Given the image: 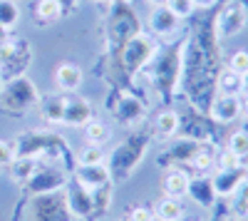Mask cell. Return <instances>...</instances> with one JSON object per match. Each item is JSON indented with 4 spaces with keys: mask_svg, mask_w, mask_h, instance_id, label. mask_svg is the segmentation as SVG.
Here are the masks:
<instances>
[{
    "mask_svg": "<svg viewBox=\"0 0 248 221\" xmlns=\"http://www.w3.org/2000/svg\"><path fill=\"white\" fill-rule=\"evenodd\" d=\"M223 67L221 40L214 32L211 17H201L186 28L181 55V82L176 102H189L201 112L209 110L216 97V77Z\"/></svg>",
    "mask_w": 248,
    "mask_h": 221,
    "instance_id": "6da1fadb",
    "label": "cell"
},
{
    "mask_svg": "<svg viewBox=\"0 0 248 221\" xmlns=\"http://www.w3.org/2000/svg\"><path fill=\"white\" fill-rule=\"evenodd\" d=\"M184 40L186 32L171 43H161L152 63L144 67L134 82L149 90L161 105H174L179 97V82H181V55H184Z\"/></svg>",
    "mask_w": 248,
    "mask_h": 221,
    "instance_id": "7a4b0ae2",
    "label": "cell"
},
{
    "mask_svg": "<svg viewBox=\"0 0 248 221\" xmlns=\"http://www.w3.org/2000/svg\"><path fill=\"white\" fill-rule=\"evenodd\" d=\"M15 157H32V159H45V162L60 164L72 174L77 159L70 147V142L62 134L50 132V129H28L20 132L13 142Z\"/></svg>",
    "mask_w": 248,
    "mask_h": 221,
    "instance_id": "3957f363",
    "label": "cell"
},
{
    "mask_svg": "<svg viewBox=\"0 0 248 221\" xmlns=\"http://www.w3.org/2000/svg\"><path fill=\"white\" fill-rule=\"evenodd\" d=\"M102 5V43L105 50L119 52L124 43L144 30L141 17L134 10L132 0H107Z\"/></svg>",
    "mask_w": 248,
    "mask_h": 221,
    "instance_id": "277c9868",
    "label": "cell"
},
{
    "mask_svg": "<svg viewBox=\"0 0 248 221\" xmlns=\"http://www.w3.org/2000/svg\"><path fill=\"white\" fill-rule=\"evenodd\" d=\"M149 147H152V137H149L147 127L132 129V134L107 154V169H109L112 182L114 184L129 182V179L137 174V169L141 167Z\"/></svg>",
    "mask_w": 248,
    "mask_h": 221,
    "instance_id": "5b68a950",
    "label": "cell"
},
{
    "mask_svg": "<svg viewBox=\"0 0 248 221\" xmlns=\"http://www.w3.org/2000/svg\"><path fill=\"white\" fill-rule=\"evenodd\" d=\"M149 95L144 87L134 90H119V87H107L105 92V110L107 114L119 122V127L127 129H139L147 122L149 114Z\"/></svg>",
    "mask_w": 248,
    "mask_h": 221,
    "instance_id": "8992f818",
    "label": "cell"
},
{
    "mask_svg": "<svg viewBox=\"0 0 248 221\" xmlns=\"http://www.w3.org/2000/svg\"><path fill=\"white\" fill-rule=\"evenodd\" d=\"M37 102H40V90L28 75L8 79L0 87V112L10 117H25L28 112L37 110Z\"/></svg>",
    "mask_w": 248,
    "mask_h": 221,
    "instance_id": "52a82bcc",
    "label": "cell"
},
{
    "mask_svg": "<svg viewBox=\"0 0 248 221\" xmlns=\"http://www.w3.org/2000/svg\"><path fill=\"white\" fill-rule=\"evenodd\" d=\"M211 25L221 43L241 35L248 25V0H218V10L211 15Z\"/></svg>",
    "mask_w": 248,
    "mask_h": 221,
    "instance_id": "ba28073f",
    "label": "cell"
},
{
    "mask_svg": "<svg viewBox=\"0 0 248 221\" xmlns=\"http://www.w3.org/2000/svg\"><path fill=\"white\" fill-rule=\"evenodd\" d=\"M176 112H179V134L176 137L218 144V125H214L206 112H201L199 107H194L189 102H181V107Z\"/></svg>",
    "mask_w": 248,
    "mask_h": 221,
    "instance_id": "9c48e42d",
    "label": "cell"
},
{
    "mask_svg": "<svg viewBox=\"0 0 248 221\" xmlns=\"http://www.w3.org/2000/svg\"><path fill=\"white\" fill-rule=\"evenodd\" d=\"M159 45H161L159 40L152 37L149 32H144V30L139 35H134L129 43H124V47L119 50V63L132 79L152 63V57L156 55Z\"/></svg>",
    "mask_w": 248,
    "mask_h": 221,
    "instance_id": "30bf717a",
    "label": "cell"
},
{
    "mask_svg": "<svg viewBox=\"0 0 248 221\" xmlns=\"http://www.w3.org/2000/svg\"><path fill=\"white\" fill-rule=\"evenodd\" d=\"M70 182V172L62 169L60 164L45 162L40 159L37 169L32 172V176L23 184V191L28 196H45V194H60L65 189V184Z\"/></svg>",
    "mask_w": 248,
    "mask_h": 221,
    "instance_id": "8fae6325",
    "label": "cell"
},
{
    "mask_svg": "<svg viewBox=\"0 0 248 221\" xmlns=\"http://www.w3.org/2000/svg\"><path fill=\"white\" fill-rule=\"evenodd\" d=\"M201 142H194V139H184V137H174L169 142H164V147L156 154V167L159 169H171V167H191V159L199 152Z\"/></svg>",
    "mask_w": 248,
    "mask_h": 221,
    "instance_id": "7c38bea8",
    "label": "cell"
},
{
    "mask_svg": "<svg viewBox=\"0 0 248 221\" xmlns=\"http://www.w3.org/2000/svg\"><path fill=\"white\" fill-rule=\"evenodd\" d=\"M32 60H35V47L30 45V40L28 37H13V50H10L5 63L0 65V82H8V79L28 75Z\"/></svg>",
    "mask_w": 248,
    "mask_h": 221,
    "instance_id": "4fadbf2b",
    "label": "cell"
},
{
    "mask_svg": "<svg viewBox=\"0 0 248 221\" xmlns=\"http://www.w3.org/2000/svg\"><path fill=\"white\" fill-rule=\"evenodd\" d=\"M147 25H149V35L156 37L159 43H171V40H176L186 32L184 20H179L167 5L152 8L149 17H147Z\"/></svg>",
    "mask_w": 248,
    "mask_h": 221,
    "instance_id": "5bb4252c",
    "label": "cell"
},
{
    "mask_svg": "<svg viewBox=\"0 0 248 221\" xmlns=\"http://www.w3.org/2000/svg\"><path fill=\"white\" fill-rule=\"evenodd\" d=\"M62 202H65L67 211L72 219L79 221H94V204H92V191L85 189L77 179L70 176V182L62 189Z\"/></svg>",
    "mask_w": 248,
    "mask_h": 221,
    "instance_id": "9a60e30c",
    "label": "cell"
},
{
    "mask_svg": "<svg viewBox=\"0 0 248 221\" xmlns=\"http://www.w3.org/2000/svg\"><path fill=\"white\" fill-rule=\"evenodd\" d=\"M30 221H72V216L60 194H45V196H32Z\"/></svg>",
    "mask_w": 248,
    "mask_h": 221,
    "instance_id": "2e32d148",
    "label": "cell"
},
{
    "mask_svg": "<svg viewBox=\"0 0 248 221\" xmlns=\"http://www.w3.org/2000/svg\"><path fill=\"white\" fill-rule=\"evenodd\" d=\"M94 117V107L87 97L82 95H67L65 99V114H62V127L82 129Z\"/></svg>",
    "mask_w": 248,
    "mask_h": 221,
    "instance_id": "e0dca14e",
    "label": "cell"
},
{
    "mask_svg": "<svg viewBox=\"0 0 248 221\" xmlns=\"http://www.w3.org/2000/svg\"><path fill=\"white\" fill-rule=\"evenodd\" d=\"M209 119L214 125H233L241 119V97H233V95H216L211 99L209 110H206Z\"/></svg>",
    "mask_w": 248,
    "mask_h": 221,
    "instance_id": "ac0fdd59",
    "label": "cell"
},
{
    "mask_svg": "<svg viewBox=\"0 0 248 221\" xmlns=\"http://www.w3.org/2000/svg\"><path fill=\"white\" fill-rule=\"evenodd\" d=\"M149 137H152V142H169V139H174L179 134V112L167 107V110H161L152 117V122L147 127Z\"/></svg>",
    "mask_w": 248,
    "mask_h": 221,
    "instance_id": "d6986e66",
    "label": "cell"
},
{
    "mask_svg": "<svg viewBox=\"0 0 248 221\" xmlns=\"http://www.w3.org/2000/svg\"><path fill=\"white\" fill-rule=\"evenodd\" d=\"M246 167L248 164L231 167V169H214V174H209L211 184H214V191H216L218 199H229L238 189V184L246 179Z\"/></svg>",
    "mask_w": 248,
    "mask_h": 221,
    "instance_id": "ffe728a7",
    "label": "cell"
},
{
    "mask_svg": "<svg viewBox=\"0 0 248 221\" xmlns=\"http://www.w3.org/2000/svg\"><path fill=\"white\" fill-rule=\"evenodd\" d=\"M52 79H55V87L57 92H65V95H75L82 82H85V72H82L79 65L70 63V60H65V63H60L52 72Z\"/></svg>",
    "mask_w": 248,
    "mask_h": 221,
    "instance_id": "44dd1931",
    "label": "cell"
},
{
    "mask_svg": "<svg viewBox=\"0 0 248 221\" xmlns=\"http://www.w3.org/2000/svg\"><path fill=\"white\" fill-rule=\"evenodd\" d=\"M72 179H77V182L85 187V189H99V187H105L112 182V176H109V169H107V162H102V164H75Z\"/></svg>",
    "mask_w": 248,
    "mask_h": 221,
    "instance_id": "7402d4cb",
    "label": "cell"
},
{
    "mask_svg": "<svg viewBox=\"0 0 248 221\" xmlns=\"http://www.w3.org/2000/svg\"><path fill=\"white\" fill-rule=\"evenodd\" d=\"M186 196L201 209L209 211L214 204H216V191H214V184H211V176L209 174H191L189 179V189H186Z\"/></svg>",
    "mask_w": 248,
    "mask_h": 221,
    "instance_id": "603a6c76",
    "label": "cell"
},
{
    "mask_svg": "<svg viewBox=\"0 0 248 221\" xmlns=\"http://www.w3.org/2000/svg\"><path fill=\"white\" fill-rule=\"evenodd\" d=\"M65 92H47V95H40V102H37V112L43 117V122L57 127L62 125V114H65Z\"/></svg>",
    "mask_w": 248,
    "mask_h": 221,
    "instance_id": "cb8c5ba5",
    "label": "cell"
},
{
    "mask_svg": "<svg viewBox=\"0 0 248 221\" xmlns=\"http://www.w3.org/2000/svg\"><path fill=\"white\" fill-rule=\"evenodd\" d=\"M189 179L191 174L186 172L184 167H171L167 169L161 179V191L164 196H171V199H184L186 196V189H189Z\"/></svg>",
    "mask_w": 248,
    "mask_h": 221,
    "instance_id": "d4e9b609",
    "label": "cell"
},
{
    "mask_svg": "<svg viewBox=\"0 0 248 221\" xmlns=\"http://www.w3.org/2000/svg\"><path fill=\"white\" fill-rule=\"evenodd\" d=\"M30 13H32V23H35L37 28L55 25L57 20L62 17V10H60V5H57V0H35L32 8H30Z\"/></svg>",
    "mask_w": 248,
    "mask_h": 221,
    "instance_id": "484cf974",
    "label": "cell"
},
{
    "mask_svg": "<svg viewBox=\"0 0 248 221\" xmlns=\"http://www.w3.org/2000/svg\"><path fill=\"white\" fill-rule=\"evenodd\" d=\"M216 154H218V144L214 142H201L199 144V152L194 154L191 159V172L194 174H211L214 167H216Z\"/></svg>",
    "mask_w": 248,
    "mask_h": 221,
    "instance_id": "4316f807",
    "label": "cell"
},
{
    "mask_svg": "<svg viewBox=\"0 0 248 221\" xmlns=\"http://www.w3.org/2000/svg\"><path fill=\"white\" fill-rule=\"evenodd\" d=\"M82 134H85V142H87V144L105 147L109 139H112V127H109V122L99 119V114H94L90 122L82 127Z\"/></svg>",
    "mask_w": 248,
    "mask_h": 221,
    "instance_id": "83f0119b",
    "label": "cell"
},
{
    "mask_svg": "<svg viewBox=\"0 0 248 221\" xmlns=\"http://www.w3.org/2000/svg\"><path fill=\"white\" fill-rule=\"evenodd\" d=\"M156 221H181L186 214H184V204L181 199H171V196H161L156 199V204L152 206Z\"/></svg>",
    "mask_w": 248,
    "mask_h": 221,
    "instance_id": "f1b7e54d",
    "label": "cell"
},
{
    "mask_svg": "<svg viewBox=\"0 0 248 221\" xmlns=\"http://www.w3.org/2000/svg\"><path fill=\"white\" fill-rule=\"evenodd\" d=\"M243 90H246L243 77L236 75L233 70H229V67L223 65L221 72H218V77H216V95H233V97H241Z\"/></svg>",
    "mask_w": 248,
    "mask_h": 221,
    "instance_id": "f546056e",
    "label": "cell"
},
{
    "mask_svg": "<svg viewBox=\"0 0 248 221\" xmlns=\"http://www.w3.org/2000/svg\"><path fill=\"white\" fill-rule=\"evenodd\" d=\"M37 162H40V159H32V157H15L10 162V167H8L10 182L17 184V187H23L28 179L32 176V172L37 169Z\"/></svg>",
    "mask_w": 248,
    "mask_h": 221,
    "instance_id": "4dcf8cb0",
    "label": "cell"
},
{
    "mask_svg": "<svg viewBox=\"0 0 248 221\" xmlns=\"http://www.w3.org/2000/svg\"><path fill=\"white\" fill-rule=\"evenodd\" d=\"M114 182L99 187V189H92V204H94V221L105 219L112 209V202H114Z\"/></svg>",
    "mask_w": 248,
    "mask_h": 221,
    "instance_id": "1f68e13d",
    "label": "cell"
},
{
    "mask_svg": "<svg viewBox=\"0 0 248 221\" xmlns=\"http://www.w3.org/2000/svg\"><path fill=\"white\" fill-rule=\"evenodd\" d=\"M229 209H231V216L243 221L248 219V182H241L238 189L229 196Z\"/></svg>",
    "mask_w": 248,
    "mask_h": 221,
    "instance_id": "d6a6232c",
    "label": "cell"
},
{
    "mask_svg": "<svg viewBox=\"0 0 248 221\" xmlns=\"http://www.w3.org/2000/svg\"><path fill=\"white\" fill-rule=\"evenodd\" d=\"M226 149L233 152L241 162H246V159H248V122L243 127H238L229 139H226Z\"/></svg>",
    "mask_w": 248,
    "mask_h": 221,
    "instance_id": "836d02e7",
    "label": "cell"
},
{
    "mask_svg": "<svg viewBox=\"0 0 248 221\" xmlns=\"http://www.w3.org/2000/svg\"><path fill=\"white\" fill-rule=\"evenodd\" d=\"M20 23V5L15 0H0V25L5 30H13Z\"/></svg>",
    "mask_w": 248,
    "mask_h": 221,
    "instance_id": "e575fe53",
    "label": "cell"
},
{
    "mask_svg": "<svg viewBox=\"0 0 248 221\" xmlns=\"http://www.w3.org/2000/svg\"><path fill=\"white\" fill-rule=\"evenodd\" d=\"M75 159H77V164H102V162H107V154H105V147L85 144Z\"/></svg>",
    "mask_w": 248,
    "mask_h": 221,
    "instance_id": "d590c367",
    "label": "cell"
},
{
    "mask_svg": "<svg viewBox=\"0 0 248 221\" xmlns=\"http://www.w3.org/2000/svg\"><path fill=\"white\" fill-rule=\"evenodd\" d=\"M223 65L229 67V70H233L236 75L246 77V75H248V50H233Z\"/></svg>",
    "mask_w": 248,
    "mask_h": 221,
    "instance_id": "8d00e7d4",
    "label": "cell"
},
{
    "mask_svg": "<svg viewBox=\"0 0 248 221\" xmlns=\"http://www.w3.org/2000/svg\"><path fill=\"white\" fill-rule=\"evenodd\" d=\"M167 8L179 17V20H191L196 13L194 0H167Z\"/></svg>",
    "mask_w": 248,
    "mask_h": 221,
    "instance_id": "74e56055",
    "label": "cell"
},
{
    "mask_svg": "<svg viewBox=\"0 0 248 221\" xmlns=\"http://www.w3.org/2000/svg\"><path fill=\"white\" fill-rule=\"evenodd\" d=\"M124 221H156L152 206H144V204H132L127 211H124Z\"/></svg>",
    "mask_w": 248,
    "mask_h": 221,
    "instance_id": "f35d334b",
    "label": "cell"
},
{
    "mask_svg": "<svg viewBox=\"0 0 248 221\" xmlns=\"http://www.w3.org/2000/svg\"><path fill=\"white\" fill-rule=\"evenodd\" d=\"M241 164H246V162H241V159L233 154V152H229V149H218V154H216V167L214 169H231V167H241Z\"/></svg>",
    "mask_w": 248,
    "mask_h": 221,
    "instance_id": "ab89813d",
    "label": "cell"
},
{
    "mask_svg": "<svg viewBox=\"0 0 248 221\" xmlns=\"http://www.w3.org/2000/svg\"><path fill=\"white\" fill-rule=\"evenodd\" d=\"M13 159H15L13 142H5V139H0V169H8Z\"/></svg>",
    "mask_w": 248,
    "mask_h": 221,
    "instance_id": "60d3db41",
    "label": "cell"
},
{
    "mask_svg": "<svg viewBox=\"0 0 248 221\" xmlns=\"http://www.w3.org/2000/svg\"><path fill=\"white\" fill-rule=\"evenodd\" d=\"M57 5H60V10H62V17H67V15L77 13L79 0H57Z\"/></svg>",
    "mask_w": 248,
    "mask_h": 221,
    "instance_id": "b9f144b4",
    "label": "cell"
},
{
    "mask_svg": "<svg viewBox=\"0 0 248 221\" xmlns=\"http://www.w3.org/2000/svg\"><path fill=\"white\" fill-rule=\"evenodd\" d=\"M194 5H196V10H211L218 5V0H194Z\"/></svg>",
    "mask_w": 248,
    "mask_h": 221,
    "instance_id": "7bdbcfd3",
    "label": "cell"
},
{
    "mask_svg": "<svg viewBox=\"0 0 248 221\" xmlns=\"http://www.w3.org/2000/svg\"><path fill=\"white\" fill-rule=\"evenodd\" d=\"M241 117H246V119H248V92H243V95H241Z\"/></svg>",
    "mask_w": 248,
    "mask_h": 221,
    "instance_id": "ee69618b",
    "label": "cell"
},
{
    "mask_svg": "<svg viewBox=\"0 0 248 221\" xmlns=\"http://www.w3.org/2000/svg\"><path fill=\"white\" fill-rule=\"evenodd\" d=\"M8 37H10V30H5L3 25H0V43H5Z\"/></svg>",
    "mask_w": 248,
    "mask_h": 221,
    "instance_id": "f6af8a7d",
    "label": "cell"
},
{
    "mask_svg": "<svg viewBox=\"0 0 248 221\" xmlns=\"http://www.w3.org/2000/svg\"><path fill=\"white\" fill-rule=\"evenodd\" d=\"M144 3H149L152 8H159V5H167V0H144Z\"/></svg>",
    "mask_w": 248,
    "mask_h": 221,
    "instance_id": "bcb514c9",
    "label": "cell"
},
{
    "mask_svg": "<svg viewBox=\"0 0 248 221\" xmlns=\"http://www.w3.org/2000/svg\"><path fill=\"white\" fill-rule=\"evenodd\" d=\"M181 221H201V219H194V216H184Z\"/></svg>",
    "mask_w": 248,
    "mask_h": 221,
    "instance_id": "7dc6e473",
    "label": "cell"
},
{
    "mask_svg": "<svg viewBox=\"0 0 248 221\" xmlns=\"http://www.w3.org/2000/svg\"><path fill=\"white\" fill-rule=\"evenodd\" d=\"M87 3H97L99 5V3H107V0H87Z\"/></svg>",
    "mask_w": 248,
    "mask_h": 221,
    "instance_id": "c3c4849f",
    "label": "cell"
},
{
    "mask_svg": "<svg viewBox=\"0 0 248 221\" xmlns=\"http://www.w3.org/2000/svg\"><path fill=\"white\" fill-rule=\"evenodd\" d=\"M243 182H248V167H246V179H243Z\"/></svg>",
    "mask_w": 248,
    "mask_h": 221,
    "instance_id": "681fc988",
    "label": "cell"
},
{
    "mask_svg": "<svg viewBox=\"0 0 248 221\" xmlns=\"http://www.w3.org/2000/svg\"><path fill=\"white\" fill-rule=\"evenodd\" d=\"M226 221H238V219H233V216H229V219H226Z\"/></svg>",
    "mask_w": 248,
    "mask_h": 221,
    "instance_id": "f907efd6",
    "label": "cell"
},
{
    "mask_svg": "<svg viewBox=\"0 0 248 221\" xmlns=\"http://www.w3.org/2000/svg\"><path fill=\"white\" fill-rule=\"evenodd\" d=\"M0 87H3V82H0Z\"/></svg>",
    "mask_w": 248,
    "mask_h": 221,
    "instance_id": "816d5d0a",
    "label": "cell"
},
{
    "mask_svg": "<svg viewBox=\"0 0 248 221\" xmlns=\"http://www.w3.org/2000/svg\"><path fill=\"white\" fill-rule=\"evenodd\" d=\"M119 221H124V219H119Z\"/></svg>",
    "mask_w": 248,
    "mask_h": 221,
    "instance_id": "f5cc1de1",
    "label": "cell"
},
{
    "mask_svg": "<svg viewBox=\"0 0 248 221\" xmlns=\"http://www.w3.org/2000/svg\"><path fill=\"white\" fill-rule=\"evenodd\" d=\"M243 221H248V219H243Z\"/></svg>",
    "mask_w": 248,
    "mask_h": 221,
    "instance_id": "db71d44e",
    "label": "cell"
}]
</instances>
